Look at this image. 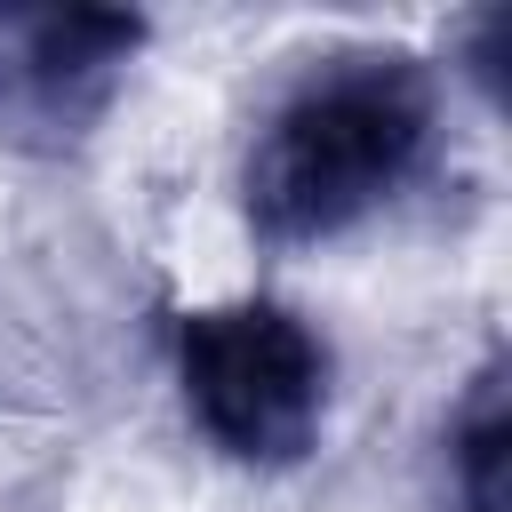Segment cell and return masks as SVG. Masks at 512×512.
I'll list each match as a JSON object with an SVG mask.
<instances>
[{
  "instance_id": "1",
  "label": "cell",
  "mask_w": 512,
  "mask_h": 512,
  "mask_svg": "<svg viewBox=\"0 0 512 512\" xmlns=\"http://www.w3.org/2000/svg\"><path fill=\"white\" fill-rule=\"evenodd\" d=\"M432 136V96L408 56H344L312 72L248 152V216L264 240H328L392 200Z\"/></svg>"
},
{
  "instance_id": "2",
  "label": "cell",
  "mask_w": 512,
  "mask_h": 512,
  "mask_svg": "<svg viewBox=\"0 0 512 512\" xmlns=\"http://www.w3.org/2000/svg\"><path fill=\"white\" fill-rule=\"evenodd\" d=\"M184 400L224 456L288 464L328 416V344L280 304H216L176 336Z\"/></svg>"
},
{
  "instance_id": "3",
  "label": "cell",
  "mask_w": 512,
  "mask_h": 512,
  "mask_svg": "<svg viewBox=\"0 0 512 512\" xmlns=\"http://www.w3.org/2000/svg\"><path fill=\"white\" fill-rule=\"evenodd\" d=\"M136 24L120 16H8L0 24V120H72L80 80H104Z\"/></svg>"
}]
</instances>
